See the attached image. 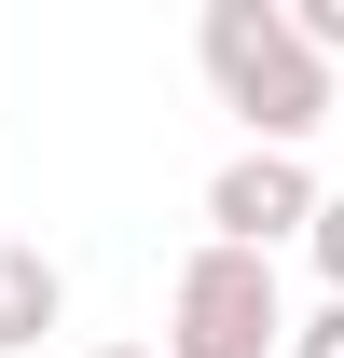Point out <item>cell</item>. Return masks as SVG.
Listing matches in <instances>:
<instances>
[{
	"label": "cell",
	"mask_w": 344,
	"mask_h": 358,
	"mask_svg": "<svg viewBox=\"0 0 344 358\" xmlns=\"http://www.w3.org/2000/svg\"><path fill=\"white\" fill-rule=\"evenodd\" d=\"M193 55H207L220 110H248V152H303V138L331 124V69L303 55L289 0H207V28H193Z\"/></svg>",
	"instance_id": "1"
},
{
	"label": "cell",
	"mask_w": 344,
	"mask_h": 358,
	"mask_svg": "<svg viewBox=\"0 0 344 358\" xmlns=\"http://www.w3.org/2000/svg\"><path fill=\"white\" fill-rule=\"evenodd\" d=\"M166 358H289V303L261 248H193L166 289Z\"/></svg>",
	"instance_id": "2"
},
{
	"label": "cell",
	"mask_w": 344,
	"mask_h": 358,
	"mask_svg": "<svg viewBox=\"0 0 344 358\" xmlns=\"http://www.w3.org/2000/svg\"><path fill=\"white\" fill-rule=\"evenodd\" d=\"M317 179H303V152H234V166L207 179V248H261L275 262V234H317Z\"/></svg>",
	"instance_id": "3"
},
{
	"label": "cell",
	"mask_w": 344,
	"mask_h": 358,
	"mask_svg": "<svg viewBox=\"0 0 344 358\" xmlns=\"http://www.w3.org/2000/svg\"><path fill=\"white\" fill-rule=\"evenodd\" d=\"M55 317H69V275H55V248L0 234V345H42Z\"/></svg>",
	"instance_id": "4"
},
{
	"label": "cell",
	"mask_w": 344,
	"mask_h": 358,
	"mask_svg": "<svg viewBox=\"0 0 344 358\" xmlns=\"http://www.w3.org/2000/svg\"><path fill=\"white\" fill-rule=\"evenodd\" d=\"M289 28H303V55L331 69V55H344V0H289Z\"/></svg>",
	"instance_id": "5"
},
{
	"label": "cell",
	"mask_w": 344,
	"mask_h": 358,
	"mask_svg": "<svg viewBox=\"0 0 344 358\" xmlns=\"http://www.w3.org/2000/svg\"><path fill=\"white\" fill-rule=\"evenodd\" d=\"M303 248H317V275H331V303H344V193L317 207V234H303Z\"/></svg>",
	"instance_id": "6"
},
{
	"label": "cell",
	"mask_w": 344,
	"mask_h": 358,
	"mask_svg": "<svg viewBox=\"0 0 344 358\" xmlns=\"http://www.w3.org/2000/svg\"><path fill=\"white\" fill-rule=\"evenodd\" d=\"M289 358H344V303H317V317H289Z\"/></svg>",
	"instance_id": "7"
},
{
	"label": "cell",
	"mask_w": 344,
	"mask_h": 358,
	"mask_svg": "<svg viewBox=\"0 0 344 358\" xmlns=\"http://www.w3.org/2000/svg\"><path fill=\"white\" fill-rule=\"evenodd\" d=\"M96 358H166V345H96Z\"/></svg>",
	"instance_id": "8"
}]
</instances>
